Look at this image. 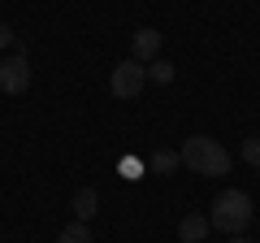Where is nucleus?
Segmentation results:
<instances>
[{"mask_svg": "<svg viewBox=\"0 0 260 243\" xmlns=\"http://www.w3.org/2000/svg\"><path fill=\"white\" fill-rule=\"evenodd\" d=\"M178 157H182V165L191 169V174H204V178L230 174V152L217 139H208V135H191V139L178 148Z\"/></svg>", "mask_w": 260, "mask_h": 243, "instance_id": "obj_1", "label": "nucleus"}, {"mask_svg": "<svg viewBox=\"0 0 260 243\" xmlns=\"http://www.w3.org/2000/svg\"><path fill=\"white\" fill-rule=\"evenodd\" d=\"M247 222H251V196L247 191H221V196L213 200V217H208V226L213 230H221V234H243L247 230Z\"/></svg>", "mask_w": 260, "mask_h": 243, "instance_id": "obj_2", "label": "nucleus"}, {"mask_svg": "<svg viewBox=\"0 0 260 243\" xmlns=\"http://www.w3.org/2000/svg\"><path fill=\"white\" fill-rule=\"evenodd\" d=\"M143 83H148V66L143 61H117L113 66V74H109V92L117 96V100H135V96L143 92Z\"/></svg>", "mask_w": 260, "mask_h": 243, "instance_id": "obj_3", "label": "nucleus"}, {"mask_svg": "<svg viewBox=\"0 0 260 243\" xmlns=\"http://www.w3.org/2000/svg\"><path fill=\"white\" fill-rule=\"evenodd\" d=\"M30 87V66H26V52H13L0 61V92L9 96H22Z\"/></svg>", "mask_w": 260, "mask_h": 243, "instance_id": "obj_4", "label": "nucleus"}, {"mask_svg": "<svg viewBox=\"0 0 260 243\" xmlns=\"http://www.w3.org/2000/svg\"><path fill=\"white\" fill-rule=\"evenodd\" d=\"M156 52H160V31L139 26L135 31V61H156Z\"/></svg>", "mask_w": 260, "mask_h": 243, "instance_id": "obj_5", "label": "nucleus"}, {"mask_svg": "<svg viewBox=\"0 0 260 243\" xmlns=\"http://www.w3.org/2000/svg\"><path fill=\"white\" fill-rule=\"evenodd\" d=\"M208 230H213V226H208V217H200V213H186L182 222H178V239L182 243H200Z\"/></svg>", "mask_w": 260, "mask_h": 243, "instance_id": "obj_6", "label": "nucleus"}, {"mask_svg": "<svg viewBox=\"0 0 260 243\" xmlns=\"http://www.w3.org/2000/svg\"><path fill=\"white\" fill-rule=\"evenodd\" d=\"M70 208H74V222H91L95 208H100V191H95V187H83V191L74 196V204H70Z\"/></svg>", "mask_w": 260, "mask_h": 243, "instance_id": "obj_7", "label": "nucleus"}, {"mask_svg": "<svg viewBox=\"0 0 260 243\" xmlns=\"http://www.w3.org/2000/svg\"><path fill=\"white\" fill-rule=\"evenodd\" d=\"M178 165H182V157H178V152H169V148L148 152V169H156V174H174Z\"/></svg>", "mask_w": 260, "mask_h": 243, "instance_id": "obj_8", "label": "nucleus"}, {"mask_svg": "<svg viewBox=\"0 0 260 243\" xmlns=\"http://www.w3.org/2000/svg\"><path fill=\"white\" fill-rule=\"evenodd\" d=\"M56 243H95V239H91V230H87V222H70L56 234Z\"/></svg>", "mask_w": 260, "mask_h": 243, "instance_id": "obj_9", "label": "nucleus"}, {"mask_svg": "<svg viewBox=\"0 0 260 243\" xmlns=\"http://www.w3.org/2000/svg\"><path fill=\"white\" fill-rule=\"evenodd\" d=\"M148 78L160 83V87H169V83H174V66H169L165 56H156V61H148Z\"/></svg>", "mask_w": 260, "mask_h": 243, "instance_id": "obj_10", "label": "nucleus"}, {"mask_svg": "<svg viewBox=\"0 0 260 243\" xmlns=\"http://www.w3.org/2000/svg\"><path fill=\"white\" fill-rule=\"evenodd\" d=\"M243 161H247V165H260V139H256V135L243 143Z\"/></svg>", "mask_w": 260, "mask_h": 243, "instance_id": "obj_11", "label": "nucleus"}, {"mask_svg": "<svg viewBox=\"0 0 260 243\" xmlns=\"http://www.w3.org/2000/svg\"><path fill=\"white\" fill-rule=\"evenodd\" d=\"M13 39H18L13 26H9V22H0V48H13Z\"/></svg>", "mask_w": 260, "mask_h": 243, "instance_id": "obj_12", "label": "nucleus"}, {"mask_svg": "<svg viewBox=\"0 0 260 243\" xmlns=\"http://www.w3.org/2000/svg\"><path fill=\"white\" fill-rule=\"evenodd\" d=\"M121 178H139V161H121Z\"/></svg>", "mask_w": 260, "mask_h": 243, "instance_id": "obj_13", "label": "nucleus"}, {"mask_svg": "<svg viewBox=\"0 0 260 243\" xmlns=\"http://www.w3.org/2000/svg\"><path fill=\"white\" fill-rule=\"evenodd\" d=\"M230 243H251V239H239V234H234V239H230Z\"/></svg>", "mask_w": 260, "mask_h": 243, "instance_id": "obj_14", "label": "nucleus"}]
</instances>
